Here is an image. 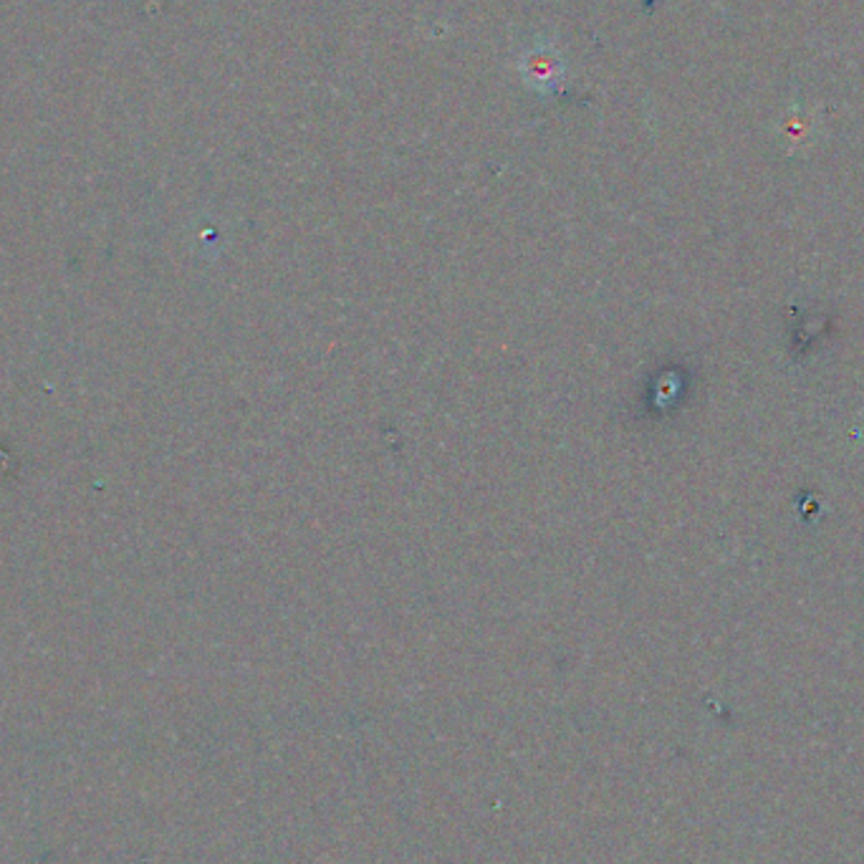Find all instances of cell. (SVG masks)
<instances>
[{"label": "cell", "instance_id": "obj_1", "mask_svg": "<svg viewBox=\"0 0 864 864\" xmlns=\"http://www.w3.org/2000/svg\"><path fill=\"white\" fill-rule=\"evenodd\" d=\"M526 64H536V69H526V79H534V84H538V81H552L559 76V71H556V59L552 56V53H542V51H534L531 53V59H526Z\"/></svg>", "mask_w": 864, "mask_h": 864}]
</instances>
